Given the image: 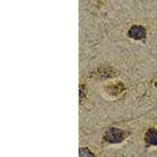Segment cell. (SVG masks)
<instances>
[{
  "mask_svg": "<svg viewBox=\"0 0 157 157\" xmlns=\"http://www.w3.org/2000/svg\"><path fill=\"white\" fill-rule=\"evenodd\" d=\"M123 131L120 130H118L116 128L110 129V130L106 133L105 139L109 141V142H120L123 140Z\"/></svg>",
  "mask_w": 157,
  "mask_h": 157,
  "instance_id": "cell-1",
  "label": "cell"
},
{
  "mask_svg": "<svg viewBox=\"0 0 157 157\" xmlns=\"http://www.w3.org/2000/svg\"><path fill=\"white\" fill-rule=\"evenodd\" d=\"M129 35L134 39H141L145 36V31L141 26H134L130 29Z\"/></svg>",
  "mask_w": 157,
  "mask_h": 157,
  "instance_id": "cell-2",
  "label": "cell"
},
{
  "mask_svg": "<svg viewBox=\"0 0 157 157\" xmlns=\"http://www.w3.org/2000/svg\"><path fill=\"white\" fill-rule=\"evenodd\" d=\"M145 141L149 145H157V130L151 129L145 134Z\"/></svg>",
  "mask_w": 157,
  "mask_h": 157,
  "instance_id": "cell-3",
  "label": "cell"
},
{
  "mask_svg": "<svg viewBox=\"0 0 157 157\" xmlns=\"http://www.w3.org/2000/svg\"><path fill=\"white\" fill-rule=\"evenodd\" d=\"M80 157H94V155L90 152L88 149H84L82 150V152L80 153Z\"/></svg>",
  "mask_w": 157,
  "mask_h": 157,
  "instance_id": "cell-4",
  "label": "cell"
}]
</instances>
